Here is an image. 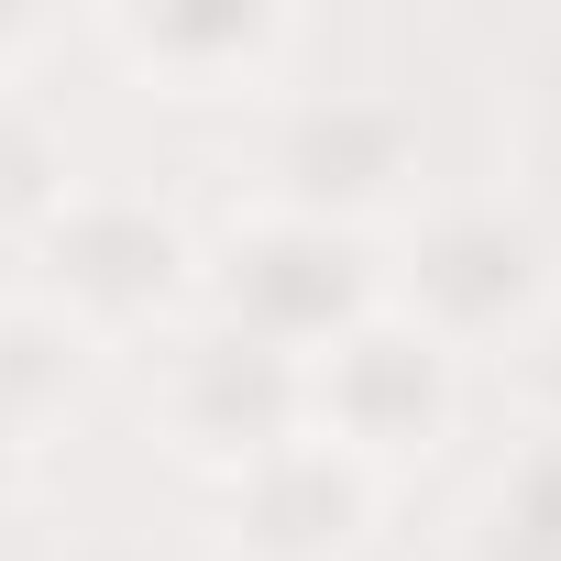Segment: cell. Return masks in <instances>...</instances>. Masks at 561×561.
Returning <instances> with one entry per match:
<instances>
[{
  "instance_id": "5b68a950",
  "label": "cell",
  "mask_w": 561,
  "mask_h": 561,
  "mask_svg": "<svg viewBox=\"0 0 561 561\" xmlns=\"http://www.w3.org/2000/svg\"><path fill=\"white\" fill-rule=\"evenodd\" d=\"M298 430H309V364H287V353H264L220 320H187L144 353V440L198 484L253 473Z\"/></svg>"
},
{
  "instance_id": "52a82bcc",
  "label": "cell",
  "mask_w": 561,
  "mask_h": 561,
  "mask_svg": "<svg viewBox=\"0 0 561 561\" xmlns=\"http://www.w3.org/2000/svg\"><path fill=\"white\" fill-rule=\"evenodd\" d=\"M462 430V364L430 342V331H408L397 309H375L364 331H342L320 364H309V440H331V451H353L364 473H408V462H430L440 440Z\"/></svg>"
},
{
  "instance_id": "9c48e42d",
  "label": "cell",
  "mask_w": 561,
  "mask_h": 561,
  "mask_svg": "<svg viewBox=\"0 0 561 561\" xmlns=\"http://www.w3.org/2000/svg\"><path fill=\"white\" fill-rule=\"evenodd\" d=\"M451 561H561V440L550 430H517L484 462V484L462 495Z\"/></svg>"
},
{
  "instance_id": "4fadbf2b",
  "label": "cell",
  "mask_w": 561,
  "mask_h": 561,
  "mask_svg": "<svg viewBox=\"0 0 561 561\" xmlns=\"http://www.w3.org/2000/svg\"><path fill=\"white\" fill-rule=\"evenodd\" d=\"M67 45H78L67 12H12V0H0V89H34L45 56H67Z\"/></svg>"
},
{
  "instance_id": "7a4b0ae2",
  "label": "cell",
  "mask_w": 561,
  "mask_h": 561,
  "mask_svg": "<svg viewBox=\"0 0 561 561\" xmlns=\"http://www.w3.org/2000/svg\"><path fill=\"white\" fill-rule=\"evenodd\" d=\"M375 309H386V242H364V231L264 209V198H242L198 231V320L287 353V364H320Z\"/></svg>"
},
{
  "instance_id": "3957f363",
  "label": "cell",
  "mask_w": 561,
  "mask_h": 561,
  "mask_svg": "<svg viewBox=\"0 0 561 561\" xmlns=\"http://www.w3.org/2000/svg\"><path fill=\"white\" fill-rule=\"evenodd\" d=\"M34 264V309H56L89 353H154L165 331L198 320V231L144 198V187H89L45 220Z\"/></svg>"
},
{
  "instance_id": "6da1fadb",
  "label": "cell",
  "mask_w": 561,
  "mask_h": 561,
  "mask_svg": "<svg viewBox=\"0 0 561 561\" xmlns=\"http://www.w3.org/2000/svg\"><path fill=\"white\" fill-rule=\"evenodd\" d=\"M561 298V242L539 231L528 198L506 187H462V198H419L386 231V309L408 331H430L462 375L506 364Z\"/></svg>"
},
{
  "instance_id": "8fae6325",
  "label": "cell",
  "mask_w": 561,
  "mask_h": 561,
  "mask_svg": "<svg viewBox=\"0 0 561 561\" xmlns=\"http://www.w3.org/2000/svg\"><path fill=\"white\" fill-rule=\"evenodd\" d=\"M78 198V154L34 89H0V253H34L45 220Z\"/></svg>"
},
{
  "instance_id": "7c38bea8",
  "label": "cell",
  "mask_w": 561,
  "mask_h": 561,
  "mask_svg": "<svg viewBox=\"0 0 561 561\" xmlns=\"http://www.w3.org/2000/svg\"><path fill=\"white\" fill-rule=\"evenodd\" d=\"M495 375H506V397H517V430H550V440H561V298H550V320H539Z\"/></svg>"
},
{
  "instance_id": "ba28073f",
  "label": "cell",
  "mask_w": 561,
  "mask_h": 561,
  "mask_svg": "<svg viewBox=\"0 0 561 561\" xmlns=\"http://www.w3.org/2000/svg\"><path fill=\"white\" fill-rule=\"evenodd\" d=\"M209 495H220V561H364L397 484L298 430L287 451H264L253 473H231Z\"/></svg>"
},
{
  "instance_id": "277c9868",
  "label": "cell",
  "mask_w": 561,
  "mask_h": 561,
  "mask_svg": "<svg viewBox=\"0 0 561 561\" xmlns=\"http://www.w3.org/2000/svg\"><path fill=\"white\" fill-rule=\"evenodd\" d=\"M419 176H430V122L408 89H275L253 122V187L242 198L386 242L419 209Z\"/></svg>"
},
{
  "instance_id": "5bb4252c",
  "label": "cell",
  "mask_w": 561,
  "mask_h": 561,
  "mask_svg": "<svg viewBox=\"0 0 561 561\" xmlns=\"http://www.w3.org/2000/svg\"><path fill=\"white\" fill-rule=\"evenodd\" d=\"M23 484H34V440L0 430V506H23Z\"/></svg>"
},
{
  "instance_id": "30bf717a",
  "label": "cell",
  "mask_w": 561,
  "mask_h": 561,
  "mask_svg": "<svg viewBox=\"0 0 561 561\" xmlns=\"http://www.w3.org/2000/svg\"><path fill=\"white\" fill-rule=\"evenodd\" d=\"M89 342L56 320V309H34V298H12V309H0V430H12V440H34L45 451V430L89 397Z\"/></svg>"
},
{
  "instance_id": "8992f818",
  "label": "cell",
  "mask_w": 561,
  "mask_h": 561,
  "mask_svg": "<svg viewBox=\"0 0 561 561\" xmlns=\"http://www.w3.org/2000/svg\"><path fill=\"white\" fill-rule=\"evenodd\" d=\"M78 45L144 89V100H176V111H264L287 89L309 23L275 12V0H122V12H89Z\"/></svg>"
}]
</instances>
